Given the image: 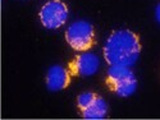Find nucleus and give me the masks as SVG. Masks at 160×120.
<instances>
[{"mask_svg": "<svg viewBox=\"0 0 160 120\" xmlns=\"http://www.w3.org/2000/svg\"><path fill=\"white\" fill-rule=\"evenodd\" d=\"M100 66V60L98 55L92 52H82L74 56L69 63L67 69L69 70L72 77H90L94 75Z\"/></svg>", "mask_w": 160, "mask_h": 120, "instance_id": "5", "label": "nucleus"}, {"mask_svg": "<svg viewBox=\"0 0 160 120\" xmlns=\"http://www.w3.org/2000/svg\"><path fill=\"white\" fill-rule=\"evenodd\" d=\"M140 36L131 30H117L104 45V59L109 65H135L141 55Z\"/></svg>", "mask_w": 160, "mask_h": 120, "instance_id": "1", "label": "nucleus"}, {"mask_svg": "<svg viewBox=\"0 0 160 120\" xmlns=\"http://www.w3.org/2000/svg\"><path fill=\"white\" fill-rule=\"evenodd\" d=\"M105 84L119 97H129L137 89V78L129 66L109 65L106 72Z\"/></svg>", "mask_w": 160, "mask_h": 120, "instance_id": "2", "label": "nucleus"}, {"mask_svg": "<svg viewBox=\"0 0 160 120\" xmlns=\"http://www.w3.org/2000/svg\"><path fill=\"white\" fill-rule=\"evenodd\" d=\"M155 18H156V21L160 23V2H159V4H158L156 8H155Z\"/></svg>", "mask_w": 160, "mask_h": 120, "instance_id": "9", "label": "nucleus"}, {"mask_svg": "<svg viewBox=\"0 0 160 120\" xmlns=\"http://www.w3.org/2000/svg\"><path fill=\"white\" fill-rule=\"evenodd\" d=\"M68 7L62 0H49L41 9L38 17L41 24L48 30H58L68 19Z\"/></svg>", "mask_w": 160, "mask_h": 120, "instance_id": "4", "label": "nucleus"}, {"mask_svg": "<svg viewBox=\"0 0 160 120\" xmlns=\"http://www.w3.org/2000/svg\"><path fill=\"white\" fill-rule=\"evenodd\" d=\"M72 75L68 69L60 65H52L46 74V87L51 92H58L68 88L71 84Z\"/></svg>", "mask_w": 160, "mask_h": 120, "instance_id": "6", "label": "nucleus"}, {"mask_svg": "<svg viewBox=\"0 0 160 120\" xmlns=\"http://www.w3.org/2000/svg\"><path fill=\"white\" fill-rule=\"evenodd\" d=\"M99 95L95 92H83L81 93V95H78L77 97V108L79 110V113L83 111L86 108H88V106L94 102L96 100Z\"/></svg>", "mask_w": 160, "mask_h": 120, "instance_id": "8", "label": "nucleus"}, {"mask_svg": "<svg viewBox=\"0 0 160 120\" xmlns=\"http://www.w3.org/2000/svg\"><path fill=\"white\" fill-rule=\"evenodd\" d=\"M108 103L106 101L101 97V96H98L96 100L92 102L88 108H86L83 111H81V115L82 118L85 119H104L106 115H108Z\"/></svg>", "mask_w": 160, "mask_h": 120, "instance_id": "7", "label": "nucleus"}, {"mask_svg": "<svg viewBox=\"0 0 160 120\" xmlns=\"http://www.w3.org/2000/svg\"><path fill=\"white\" fill-rule=\"evenodd\" d=\"M65 41L76 51H88L96 44L95 28L87 21H77L65 31Z\"/></svg>", "mask_w": 160, "mask_h": 120, "instance_id": "3", "label": "nucleus"}]
</instances>
